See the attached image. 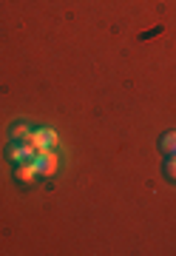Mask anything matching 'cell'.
Masks as SVG:
<instances>
[{"mask_svg": "<svg viewBox=\"0 0 176 256\" xmlns=\"http://www.w3.org/2000/svg\"><path fill=\"white\" fill-rule=\"evenodd\" d=\"M31 165H34L37 176H51L57 171V154L51 151V148L37 151V154H34V160H31Z\"/></svg>", "mask_w": 176, "mask_h": 256, "instance_id": "obj_1", "label": "cell"}, {"mask_svg": "<svg viewBox=\"0 0 176 256\" xmlns=\"http://www.w3.org/2000/svg\"><path fill=\"white\" fill-rule=\"evenodd\" d=\"M34 154H37V148L31 146V142H11V146L6 148V156H9L14 165L31 162V160H34Z\"/></svg>", "mask_w": 176, "mask_h": 256, "instance_id": "obj_2", "label": "cell"}, {"mask_svg": "<svg viewBox=\"0 0 176 256\" xmlns=\"http://www.w3.org/2000/svg\"><path fill=\"white\" fill-rule=\"evenodd\" d=\"M31 146L37 148V151H46V148H54L57 146V131L54 128H34L31 131V140H28Z\"/></svg>", "mask_w": 176, "mask_h": 256, "instance_id": "obj_3", "label": "cell"}, {"mask_svg": "<svg viewBox=\"0 0 176 256\" xmlns=\"http://www.w3.org/2000/svg\"><path fill=\"white\" fill-rule=\"evenodd\" d=\"M14 176H17V182L31 185L34 180H37V171H34V165L31 162H23V165H14Z\"/></svg>", "mask_w": 176, "mask_h": 256, "instance_id": "obj_4", "label": "cell"}, {"mask_svg": "<svg viewBox=\"0 0 176 256\" xmlns=\"http://www.w3.org/2000/svg\"><path fill=\"white\" fill-rule=\"evenodd\" d=\"M11 140H14V142H28V140H31V128H28L26 122H14V126H11Z\"/></svg>", "mask_w": 176, "mask_h": 256, "instance_id": "obj_5", "label": "cell"}, {"mask_svg": "<svg viewBox=\"0 0 176 256\" xmlns=\"http://www.w3.org/2000/svg\"><path fill=\"white\" fill-rule=\"evenodd\" d=\"M162 151H165L168 156H176V131H171V134L162 137Z\"/></svg>", "mask_w": 176, "mask_h": 256, "instance_id": "obj_6", "label": "cell"}, {"mask_svg": "<svg viewBox=\"0 0 176 256\" xmlns=\"http://www.w3.org/2000/svg\"><path fill=\"white\" fill-rule=\"evenodd\" d=\"M165 176L176 182V156H171V160L165 162Z\"/></svg>", "mask_w": 176, "mask_h": 256, "instance_id": "obj_7", "label": "cell"}]
</instances>
